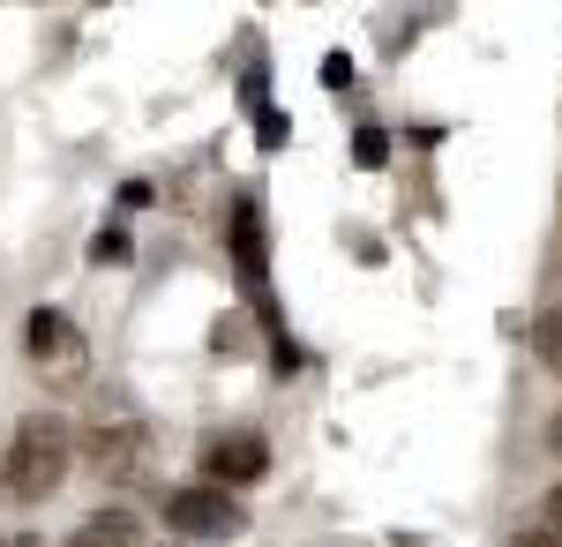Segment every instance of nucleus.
<instances>
[{
    "mask_svg": "<svg viewBox=\"0 0 562 547\" xmlns=\"http://www.w3.org/2000/svg\"><path fill=\"white\" fill-rule=\"evenodd\" d=\"M68 472H76V435H68V421L60 413H31V421L8 435V450H0V503L38 510Z\"/></svg>",
    "mask_w": 562,
    "mask_h": 547,
    "instance_id": "obj_1",
    "label": "nucleus"
},
{
    "mask_svg": "<svg viewBox=\"0 0 562 547\" xmlns=\"http://www.w3.org/2000/svg\"><path fill=\"white\" fill-rule=\"evenodd\" d=\"M225 248H233V270H240V293L262 308V323H270V353H278V368H293V345H285V323H278V308H270V241H262V203L256 196H240L233 217H225Z\"/></svg>",
    "mask_w": 562,
    "mask_h": 547,
    "instance_id": "obj_2",
    "label": "nucleus"
},
{
    "mask_svg": "<svg viewBox=\"0 0 562 547\" xmlns=\"http://www.w3.org/2000/svg\"><path fill=\"white\" fill-rule=\"evenodd\" d=\"M166 533H173V540H240V533H248V510L233 503L217 480L173 488V495H166Z\"/></svg>",
    "mask_w": 562,
    "mask_h": 547,
    "instance_id": "obj_3",
    "label": "nucleus"
},
{
    "mask_svg": "<svg viewBox=\"0 0 562 547\" xmlns=\"http://www.w3.org/2000/svg\"><path fill=\"white\" fill-rule=\"evenodd\" d=\"M23 353H31V368H38L45 382H76L90 368L83 331H76L60 308H31V323H23Z\"/></svg>",
    "mask_w": 562,
    "mask_h": 547,
    "instance_id": "obj_4",
    "label": "nucleus"
},
{
    "mask_svg": "<svg viewBox=\"0 0 562 547\" xmlns=\"http://www.w3.org/2000/svg\"><path fill=\"white\" fill-rule=\"evenodd\" d=\"M90 472H98L105 488L150 480V427L143 421H105L98 435H90Z\"/></svg>",
    "mask_w": 562,
    "mask_h": 547,
    "instance_id": "obj_5",
    "label": "nucleus"
},
{
    "mask_svg": "<svg viewBox=\"0 0 562 547\" xmlns=\"http://www.w3.org/2000/svg\"><path fill=\"white\" fill-rule=\"evenodd\" d=\"M203 472H211L217 488L262 480V472H270V443H262V435H217V443H203Z\"/></svg>",
    "mask_w": 562,
    "mask_h": 547,
    "instance_id": "obj_6",
    "label": "nucleus"
},
{
    "mask_svg": "<svg viewBox=\"0 0 562 547\" xmlns=\"http://www.w3.org/2000/svg\"><path fill=\"white\" fill-rule=\"evenodd\" d=\"M60 547H143V525H135L128 510H98L90 525H76Z\"/></svg>",
    "mask_w": 562,
    "mask_h": 547,
    "instance_id": "obj_7",
    "label": "nucleus"
},
{
    "mask_svg": "<svg viewBox=\"0 0 562 547\" xmlns=\"http://www.w3.org/2000/svg\"><path fill=\"white\" fill-rule=\"evenodd\" d=\"M532 353H540V368L562 376V315H540V323H532Z\"/></svg>",
    "mask_w": 562,
    "mask_h": 547,
    "instance_id": "obj_8",
    "label": "nucleus"
},
{
    "mask_svg": "<svg viewBox=\"0 0 562 547\" xmlns=\"http://www.w3.org/2000/svg\"><path fill=\"white\" fill-rule=\"evenodd\" d=\"M256 143L262 150H285V143H293V121H285L278 105H256Z\"/></svg>",
    "mask_w": 562,
    "mask_h": 547,
    "instance_id": "obj_9",
    "label": "nucleus"
},
{
    "mask_svg": "<svg viewBox=\"0 0 562 547\" xmlns=\"http://www.w3.org/2000/svg\"><path fill=\"white\" fill-rule=\"evenodd\" d=\"M352 166H368V172L390 166V135L383 127H360V135H352Z\"/></svg>",
    "mask_w": 562,
    "mask_h": 547,
    "instance_id": "obj_10",
    "label": "nucleus"
},
{
    "mask_svg": "<svg viewBox=\"0 0 562 547\" xmlns=\"http://www.w3.org/2000/svg\"><path fill=\"white\" fill-rule=\"evenodd\" d=\"M121 255H128V233L121 225H98L90 233V263H121Z\"/></svg>",
    "mask_w": 562,
    "mask_h": 547,
    "instance_id": "obj_11",
    "label": "nucleus"
},
{
    "mask_svg": "<svg viewBox=\"0 0 562 547\" xmlns=\"http://www.w3.org/2000/svg\"><path fill=\"white\" fill-rule=\"evenodd\" d=\"M323 90H352V60L346 53H323Z\"/></svg>",
    "mask_w": 562,
    "mask_h": 547,
    "instance_id": "obj_12",
    "label": "nucleus"
},
{
    "mask_svg": "<svg viewBox=\"0 0 562 547\" xmlns=\"http://www.w3.org/2000/svg\"><path fill=\"white\" fill-rule=\"evenodd\" d=\"M510 547H562V525H532V533H518Z\"/></svg>",
    "mask_w": 562,
    "mask_h": 547,
    "instance_id": "obj_13",
    "label": "nucleus"
},
{
    "mask_svg": "<svg viewBox=\"0 0 562 547\" xmlns=\"http://www.w3.org/2000/svg\"><path fill=\"white\" fill-rule=\"evenodd\" d=\"M548 450H555V458H562V413H555V421H548Z\"/></svg>",
    "mask_w": 562,
    "mask_h": 547,
    "instance_id": "obj_14",
    "label": "nucleus"
},
{
    "mask_svg": "<svg viewBox=\"0 0 562 547\" xmlns=\"http://www.w3.org/2000/svg\"><path fill=\"white\" fill-rule=\"evenodd\" d=\"M0 547H38V540L31 533H0Z\"/></svg>",
    "mask_w": 562,
    "mask_h": 547,
    "instance_id": "obj_15",
    "label": "nucleus"
},
{
    "mask_svg": "<svg viewBox=\"0 0 562 547\" xmlns=\"http://www.w3.org/2000/svg\"><path fill=\"white\" fill-rule=\"evenodd\" d=\"M548 525H562V488H555V495H548Z\"/></svg>",
    "mask_w": 562,
    "mask_h": 547,
    "instance_id": "obj_16",
    "label": "nucleus"
}]
</instances>
